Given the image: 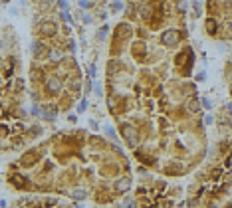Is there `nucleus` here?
<instances>
[{
    "label": "nucleus",
    "instance_id": "f257e3e1",
    "mask_svg": "<svg viewBox=\"0 0 232 208\" xmlns=\"http://www.w3.org/2000/svg\"><path fill=\"white\" fill-rule=\"evenodd\" d=\"M40 32L44 34V36H54V34L58 32V28H56V24H54V22H46L44 26L40 28Z\"/></svg>",
    "mask_w": 232,
    "mask_h": 208
},
{
    "label": "nucleus",
    "instance_id": "f03ea898",
    "mask_svg": "<svg viewBox=\"0 0 232 208\" xmlns=\"http://www.w3.org/2000/svg\"><path fill=\"white\" fill-rule=\"evenodd\" d=\"M177 40H179L177 32H167L165 36H163V42H165V44H177Z\"/></svg>",
    "mask_w": 232,
    "mask_h": 208
},
{
    "label": "nucleus",
    "instance_id": "7ed1b4c3",
    "mask_svg": "<svg viewBox=\"0 0 232 208\" xmlns=\"http://www.w3.org/2000/svg\"><path fill=\"white\" fill-rule=\"evenodd\" d=\"M46 87L50 89L52 93H56V91H60V87H62V83L58 81V79H56V77H52V79H48V85H46Z\"/></svg>",
    "mask_w": 232,
    "mask_h": 208
},
{
    "label": "nucleus",
    "instance_id": "20e7f679",
    "mask_svg": "<svg viewBox=\"0 0 232 208\" xmlns=\"http://www.w3.org/2000/svg\"><path fill=\"white\" fill-rule=\"evenodd\" d=\"M32 48H34V56H36V58H40L42 54H46V48H44V46H40L38 42H34Z\"/></svg>",
    "mask_w": 232,
    "mask_h": 208
},
{
    "label": "nucleus",
    "instance_id": "39448f33",
    "mask_svg": "<svg viewBox=\"0 0 232 208\" xmlns=\"http://www.w3.org/2000/svg\"><path fill=\"white\" fill-rule=\"evenodd\" d=\"M117 188H119V190H127V188H129V182H127V181H119V182H117Z\"/></svg>",
    "mask_w": 232,
    "mask_h": 208
},
{
    "label": "nucleus",
    "instance_id": "423d86ee",
    "mask_svg": "<svg viewBox=\"0 0 232 208\" xmlns=\"http://www.w3.org/2000/svg\"><path fill=\"white\" fill-rule=\"evenodd\" d=\"M85 196V190H73V198H83Z\"/></svg>",
    "mask_w": 232,
    "mask_h": 208
},
{
    "label": "nucleus",
    "instance_id": "0eeeda50",
    "mask_svg": "<svg viewBox=\"0 0 232 208\" xmlns=\"http://www.w3.org/2000/svg\"><path fill=\"white\" fill-rule=\"evenodd\" d=\"M58 4H60L62 8H64V10H66V8H67V4H66V0H58Z\"/></svg>",
    "mask_w": 232,
    "mask_h": 208
},
{
    "label": "nucleus",
    "instance_id": "6e6552de",
    "mask_svg": "<svg viewBox=\"0 0 232 208\" xmlns=\"http://www.w3.org/2000/svg\"><path fill=\"white\" fill-rule=\"evenodd\" d=\"M77 109H79V111H83V109H85V99H83L82 103H79V107H77Z\"/></svg>",
    "mask_w": 232,
    "mask_h": 208
}]
</instances>
